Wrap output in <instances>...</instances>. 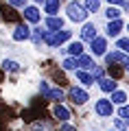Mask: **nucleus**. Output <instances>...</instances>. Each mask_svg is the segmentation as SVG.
Returning <instances> with one entry per match:
<instances>
[{
  "instance_id": "1",
  "label": "nucleus",
  "mask_w": 129,
  "mask_h": 131,
  "mask_svg": "<svg viewBox=\"0 0 129 131\" xmlns=\"http://www.w3.org/2000/svg\"><path fill=\"white\" fill-rule=\"evenodd\" d=\"M70 35H72V33L66 31V28H59V31H48V33L44 31V42H46V46L55 48V46H61L64 42H68Z\"/></svg>"
},
{
  "instance_id": "2",
  "label": "nucleus",
  "mask_w": 129,
  "mask_h": 131,
  "mask_svg": "<svg viewBox=\"0 0 129 131\" xmlns=\"http://www.w3.org/2000/svg\"><path fill=\"white\" fill-rule=\"evenodd\" d=\"M39 94L46 98V101H57V103L64 101V92H61L59 88H51L46 81H42V83H39Z\"/></svg>"
},
{
  "instance_id": "3",
  "label": "nucleus",
  "mask_w": 129,
  "mask_h": 131,
  "mask_svg": "<svg viewBox=\"0 0 129 131\" xmlns=\"http://www.w3.org/2000/svg\"><path fill=\"white\" fill-rule=\"evenodd\" d=\"M94 112L98 118H112L114 116V105L110 103V98H98L94 103Z\"/></svg>"
},
{
  "instance_id": "4",
  "label": "nucleus",
  "mask_w": 129,
  "mask_h": 131,
  "mask_svg": "<svg viewBox=\"0 0 129 131\" xmlns=\"http://www.w3.org/2000/svg\"><path fill=\"white\" fill-rule=\"evenodd\" d=\"M66 11H68V18L72 20V22H83V20L88 18V11H85V7H81L79 2H68Z\"/></svg>"
},
{
  "instance_id": "5",
  "label": "nucleus",
  "mask_w": 129,
  "mask_h": 131,
  "mask_svg": "<svg viewBox=\"0 0 129 131\" xmlns=\"http://www.w3.org/2000/svg\"><path fill=\"white\" fill-rule=\"evenodd\" d=\"M68 98L72 101L74 105H85L90 101V96H88V92L83 88H70L68 90Z\"/></svg>"
},
{
  "instance_id": "6",
  "label": "nucleus",
  "mask_w": 129,
  "mask_h": 131,
  "mask_svg": "<svg viewBox=\"0 0 129 131\" xmlns=\"http://www.w3.org/2000/svg\"><path fill=\"white\" fill-rule=\"evenodd\" d=\"M90 50H92L94 57L107 55V42H105V37H94V39H92V46H90Z\"/></svg>"
},
{
  "instance_id": "7",
  "label": "nucleus",
  "mask_w": 129,
  "mask_h": 131,
  "mask_svg": "<svg viewBox=\"0 0 129 131\" xmlns=\"http://www.w3.org/2000/svg\"><path fill=\"white\" fill-rule=\"evenodd\" d=\"M53 116H55L57 120H61V122H68L70 118H72V114H70V109L66 107V105H61V103H57L55 107H53Z\"/></svg>"
},
{
  "instance_id": "8",
  "label": "nucleus",
  "mask_w": 129,
  "mask_h": 131,
  "mask_svg": "<svg viewBox=\"0 0 129 131\" xmlns=\"http://www.w3.org/2000/svg\"><path fill=\"white\" fill-rule=\"evenodd\" d=\"M105 59H107V63H120L123 68L129 66V57L125 55V52H120V50H114V52H110V55H105Z\"/></svg>"
},
{
  "instance_id": "9",
  "label": "nucleus",
  "mask_w": 129,
  "mask_h": 131,
  "mask_svg": "<svg viewBox=\"0 0 129 131\" xmlns=\"http://www.w3.org/2000/svg\"><path fill=\"white\" fill-rule=\"evenodd\" d=\"M123 26H125V22L123 20H110V24H107V35L110 37H118L120 35V31H123Z\"/></svg>"
},
{
  "instance_id": "10",
  "label": "nucleus",
  "mask_w": 129,
  "mask_h": 131,
  "mask_svg": "<svg viewBox=\"0 0 129 131\" xmlns=\"http://www.w3.org/2000/svg\"><path fill=\"white\" fill-rule=\"evenodd\" d=\"M94 37H96V24H92V22L83 24V28H81V39H88V42H92Z\"/></svg>"
},
{
  "instance_id": "11",
  "label": "nucleus",
  "mask_w": 129,
  "mask_h": 131,
  "mask_svg": "<svg viewBox=\"0 0 129 131\" xmlns=\"http://www.w3.org/2000/svg\"><path fill=\"white\" fill-rule=\"evenodd\" d=\"M28 37H31V28L28 26H24V24L15 26V31H13V39L15 42H24V39H28Z\"/></svg>"
},
{
  "instance_id": "12",
  "label": "nucleus",
  "mask_w": 129,
  "mask_h": 131,
  "mask_svg": "<svg viewBox=\"0 0 129 131\" xmlns=\"http://www.w3.org/2000/svg\"><path fill=\"white\" fill-rule=\"evenodd\" d=\"M0 13H2V20H7V22H20V15L7 5H0Z\"/></svg>"
},
{
  "instance_id": "13",
  "label": "nucleus",
  "mask_w": 129,
  "mask_h": 131,
  "mask_svg": "<svg viewBox=\"0 0 129 131\" xmlns=\"http://www.w3.org/2000/svg\"><path fill=\"white\" fill-rule=\"evenodd\" d=\"M116 81L114 79H110V77H103V79H98V88L103 90V92H114L116 90Z\"/></svg>"
},
{
  "instance_id": "14",
  "label": "nucleus",
  "mask_w": 129,
  "mask_h": 131,
  "mask_svg": "<svg viewBox=\"0 0 129 131\" xmlns=\"http://www.w3.org/2000/svg\"><path fill=\"white\" fill-rule=\"evenodd\" d=\"M24 18L28 20V22H39V9L37 7H24Z\"/></svg>"
},
{
  "instance_id": "15",
  "label": "nucleus",
  "mask_w": 129,
  "mask_h": 131,
  "mask_svg": "<svg viewBox=\"0 0 129 131\" xmlns=\"http://www.w3.org/2000/svg\"><path fill=\"white\" fill-rule=\"evenodd\" d=\"M110 103L112 105H125V103H127V94H125L123 90H114V92H112Z\"/></svg>"
},
{
  "instance_id": "16",
  "label": "nucleus",
  "mask_w": 129,
  "mask_h": 131,
  "mask_svg": "<svg viewBox=\"0 0 129 131\" xmlns=\"http://www.w3.org/2000/svg\"><path fill=\"white\" fill-rule=\"evenodd\" d=\"M77 66H81V70H92V68H94V59L88 57V55H79Z\"/></svg>"
},
{
  "instance_id": "17",
  "label": "nucleus",
  "mask_w": 129,
  "mask_h": 131,
  "mask_svg": "<svg viewBox=\"0 0 129 131\" xmlns=\"http://www.w3.org/2000/svg\"><path fill=\"white\" fill-rule=\"evenodd\" d=\"M107 74H110V79H120V77L125 74V70H123V66H114V63H110L107 66Z\"/></svg>"
},
{
  "instance_id": "18",
  "label": "nucleus",
  "mask_w": 129,
  "mask_h": 131,
  "mask_svg": "<svg viewBox=\"0 0 129 131\" xmlns=\"http://www.w3.org/2000/svg\"><path fill=\"white\" fill-rule=\"evenodd\" d=\"M77 81H79V83H83V85H85V88L94 83L92 74H90V72H85V70H77Z\"/></svg>"
},
{
  "instance_id": "19",
  "label": "nucleus",
  "mask_w": 129,
  "mask_h": 131,
  "mask_svg": "<svg viewBox=\"0 0 129 131\" xmlns=\"http://www.w3.org/2000/svg\"><path fill=\"white\" fill-rule=\"evenodd\" d=\"M46 26L53 28V31H59V28H64V20L57 18V15H51V18L46 20Z\"/></svg>"
},
{
  "instance_id": "20",
  "label": "nucleus",
  "mask_w": 129,
  "mask_h": 131,
  "mask_svg": "<svg viewBox=\"0 0 129 131\" xmlns=\"http://www.w3.org/2000/svg\"><path fill=\"white\" fill-rule=\"evenodd\" d=\"M2 70H5V72H18L20 70V63L13 61V59H5V61H2Z\"/></svg>"
},
{
  "instance_id": "21",
  "label": "nucleus",
  "mask_w": 129,
  "mask_h": 131,
  "mask_svg": "<svg viewBox=\"0 0 129 131\" xmlns=\"http://www.w3.org/2000/svg\"><path fill=\"white\" fill-rule=\"evenodd\" d=\"M68 52H70V57L83 55V44H81V42H72V44L68 46Z\"/></svg>"
},
{
  "instance_id": "22",
  "label": "nucleus",
  "mask_w": 129,
  "mask_h": 131,
  "mask_svg": "<svg viewBox=\"0 0 129 131\" xmlns=\"http://www.w3.org/2000/svg\"><path fill=\"white\" fill-rule=\"evenodd\" d=\"M61 68H64V70H74V68H77V59H74V57H66V59L61 61Z\"/></svg>"
},
{
  "instance_id": "23",
  "label": "nucleus",
  "mask_w": 129,
  "mask_h": 131,
  "mask_svg": "<svg viewBox=\"0 0 129 131\" xmlns=\"http://www.w3.org/2000/svg\"><path fill=\"white\" fill-rule=\"evenodd\" d=\"M57 9H59V0H46V13H57Z\"/></svg>"
},
{
  "instance_id": "24",
  "label": "nucleus",
  "mask_w": 129,
  "mask_h": 131,
  "mask_svg": "<svg viewBox=\"0 0 129 131\" xmlns=\"http://www.w3.org/2000/svg\"><path fill=\"white\" fill-rule=\"evenodd\" d=\"M120 13H123V11H120V9H116V7H110V9L105 11L107 20H118V18H120Z\"/></svg>"
},
{
  "instance_id": "25",
  "label": "nucleus",
  "mask_w": 129,
  "mask_h": 131,
  "mask_svg": "<svg viewBox=\"0 0 129 131\" xmlns=\"http://www.w3.org/2000/svg\"><path fill=\"white\" fill-rule=\"evenodd\" d=\"M101 7V0H88L85 2V11H98Z\"/></svg>"
},
{
  "instance_id": "26",
  "label": "nucleus",
  "mask_w": 129,
  "mask_h": 131,
  "mask_svg": "<svg viewBox=\"0 0 129 131\" xmlns=\"http://www.w3.org/2000/svg\"><path fill=\"white\" fill-rule=\"evenodd\" d=\"M116 46H118V50H120V52H127V50H129V39H127V37H120Z\"/></svg>"
},
{
  "instance_id": "27",
  "label": "nucleus",
  "mask_w": 129,
  "mask_h": 131,
  "mask_svg": "<svg viewBox=\"0 0 129 131\" xmlns=\"http://www.w3.org/2000/svg\"><path fill=\"white\" fill-rule=\"evenodd\" d=\"M118 107H120V109H118V116H120V120H125V122H127V120H129V109L125 107V105H118Z\"/></svg>"
},
{
  "instance_id": "28",
  "label": "nucleus",
  "mask_w": 129,
  "mask_h": 131,
  "mask_svg": "<svg viewBox=\"0 0 129 131\" xmlns=\"http://www.w3.org/2000/svg\"><path fill=\"white\" fill-rule=\"evenodd\" d=\"M53 79H55L59 85H64V83H66V77H64V72H59V70H55V72H53Z\"/></svg>"
},
{
  "instance_id": "29",
  "label": "nucleus",
  "mask_w": 129,
  "mask_h": 131,
  "mask_svg": "<svg viewBox=\"0 0 129 131\" xmlns=\"http://www.w3.org/2000/svg\"><path fill=\"white\" fill-rule=\"evenodd\" d=\"M114 127H116V131H125V120L116 118V120H114Z\"/></svg>"
},
{
  "instance_id": "30",
  "label": "nucleus",
  "mask_w": 129,
  "mask_h": 131,
  "mask_svg": "<svg viewBox=\"0 0 129 131\" xmlns=\"http://www.w3.org/2000/svg\"><path fill=\"white\" fill-rule=\"evenodd\" d=\"M59 131H77V127H72V125H68V122H64V125L59 127Z\"/></svg>"
},
{
  "instance_id": "31",
  "label": "nucleus",
  "mask_w": 129,
  "mask_h": 131,
  "mask_svg": "<svg viewBox=\"0 0 129 131\" xmlns=\"http://www.w3.org/2000/svg\"><path fill=\"white\" fill-rule=\"evenodd\" d=\"M107 2H110V7L112 5H120L123 9H127V2H125V0H107Z\"/></svg>"
},
{
  "instance_id": "32",
  "label": "nucleus",
  "mask_w": 129,
  "mask_h": 131,
  "mask_svg": "<svg viewBox=\"0 0 129 131\" xmlns=\"http://www.w3.org/2000/svg\"><path fill=\"white\" fill-rule=\"evenodd\" d=\"M13 7H24V0H9Z\"/></svg>"
},
{
  "instance_id": "33",
  "label": "nucleus",
  "mask_w": 129,
  "mask_h": 131,
  "mask_svg": "<svg viewBox=\"0 0 129 131\" xmlns=\"http://www.w3.org/2000/svg\"><path fill=\"white\" fill-rule=\"evenodd\" d=\"M33 131H39V125H35V127H33Z\"/></svg>"
},
{
  "instance_id": "34",
  "label": "nucleus",
  "mask_w": 129,
  "mask_h": 131,
  "mask_svg": "<svg viewBox=\"0 0 129 131\" xmlns=\"http://www.w3.org/2000/svg\"><path fill=\"white\" fill-rule=\"evenodd\" d=\"M35 2H42V0H35Z\"/></svg>"
},
{
  "instance_id": "35",
  "label": "nucleus",
  "mask_w": 129,
  "mask_h": 131,
  "mask_svg": "<svg viewBox=\"0 0 129 131\" xmlns=\"http://www.w3.org/2000/svg\"><path fill=\"white\" fill-rule=\"evenodd\" d=\"M0 109H2V107H0Z\"/></svg>"
},
{
  "instance_id": "36",
  "label": "nucleus",
  "mask_w": 129,
  "mask_h": 131,
  "mask_svg": "<svg viewBox=\"0 0 129 131\" xmlns=\"http://www.w3.org/2000/svg\"><path fill=\"white\" fill-rule=\"evenodd\" d=\"M114 131H116V129H114Z\"/></svg>"
}]
</instances>
